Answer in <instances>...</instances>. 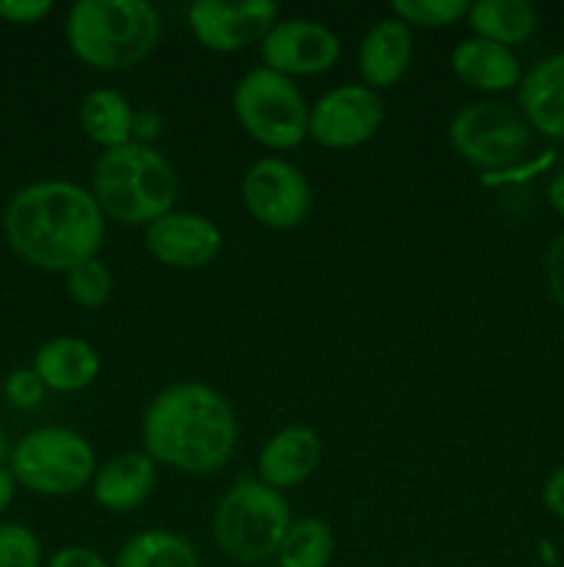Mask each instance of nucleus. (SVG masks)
I'll return each mask as SVG.
<instances>
[{
	"instance_id": "obj_1",
	"label": "nucleus",
	"mask_w": 564,
	"mask_h": 567,
	"mask_svg": "<svg viewBox=\"0 0 564 567\" xmlns=\"http://www.w3.org/2000/svg\"><path fill=\"white\" fill-rule=\"evenodd\" d=\"M9 247L44 271H70L97 258L105 241V216L92 192L72 181L22 186L3 214Z\"/></svg>"
},
{
	"instance_id": "obj_2",
	"label": "nucleus",
	"mask_w": 564,
	"mask_h": 567,
	"mask_svg": "<svg viewBox=\"0 0 564 567\" xmlns=\"http://www.w3.org/2000/svg\"><path fill=\"white\" fill-rule=\"evenodd\" d=\"M142 443L155 465L191 476L213 474L236 452V410L213 385L175 382L144 410Z\"/></svg>"
},
{
	"instance_id": "obj_3",
	"label": "nucleus",
	"mask_w": 564,
	"mask_h": 567,
	"mask_svg": "<svg viewBox=\"0 0 564 567\" xmlns=\"http://www.w3.org/2000/svg\"><path fill=\"white\" fill-rule=\"evenodd\" d=\"M177 175L153 144L127 142L103 150L92 169V197L108 219L147 227L175 210Z\"/></svg>"
},
{
	"instance_id": "obj_4",
	"label": "nucleus",
	"mask_w": 564,
	"mask_h": 567,
	"mask_svg": "<svg viewBox=\"0 0 564 567\" xmlns=\"http://www.w3.org/2000/svg\"><path fill=\"white\" fill-rule=\"evenodd\" d=\"M160 39V14L147 0H77L66 14V42L92 70L142 64Z\"/></svg>"
},
{
	"instance_id": "obj_5",
	"label": "nucleus",
	"mask_w": 564,
	"mask_h": 567,
	"mask_svg": "<svg viewBox=\"0 0 564 567\" xmlns=\"http://www.w3.org/2000/svg\"><path fill=\"white\" fill-rule=\"evenodd\" d=\"M291 524V504L280 491L260 480H241L216 504L210 535L232 563L258 565L276 557Z\"/></svg>"
},
{
	"instance_id": "obj_6",
	"label": "nucleus",
	"mask_w": 564,
	"mask_h": 567,
	"mask_svg": "<svg viewBox=\"0 0 564 567\" xmlns=\"http://www.w3.org/2000/svg\"><path fill=\"white\" fill-rule=\"evenodd\" d=\"M9 468L17 485L36 496H72L94 480L97 457L81 432L36 426L11 446Z\"/></svg>"
},
{
	"instance_id": "obj_7",
	"label": "nucleus",
	"mask_w": 564,
	"mask_h": 567,
	"mask_svg": "<svg viewBox=\"0 0 564 567\" xmlns=\"http://www.w3.org/2000/svg\"><path fill=\"white\" fill-rule=\"evenodd\" d=\"M232 114L249 138L269 150H293L307 138L310 105L302 89L269 66H254L236 83Z\"/></svg>"
},
{
	"instance_id": "obj_8",
	"label": "nucleus",
	"mask_w": 564,
	"mask_h": 567,
	"mask_svg": "<svg viewBox=\"0 0 564 567\" xmlns=\"http://www.w3.org/2000/svg\"><path fill=\"white\" fill-rule=\"evenodd\" d=\"M531 125L520 109L495 100L464 105L448 125V142L462 161L479 169H506L531 147Z\"/></svg>"
},
{
	"instance_id": "obj_9",
	"label": "nucleus",
	"mask_w": 564,
	"mask_h": 567,
	"mask_svg": "<svg viewBox=\"0 0 564 567\" xmlns=\"http://www.w3.org/2000/svg\"><path fill=\"white\" fill-rule=\"evenodd\" d=\"M243 208L254 221L271 230H293L310 214V183L291 161L258 158L241 181Z\"/></svg>"
},
{
	"instance_id": "obj_10",
	"label": "nucleus",
	"mask_w": 564,
	"mask_h": 567,
	"mask_svg": "<svg viewBox=\"0 0 564 567\" xmlns=\"http://www.w3.org/2000/svg\"><path fill=\"white\" fill-rule=\"evenodd\" d=\"M385 120V103L365 83H343L310 105L307 136L330 150H352L370 142Z\"/></svg>"
},
{
	"instance_id": "obj_11",
	"label": "nucleus",
	"mask_w": 564,
	"mask_h": 567,
	"mask_svg": "<svg viewBox=\"0 0 564 567\" xmlns=\"http://www.w3.org/2000/svg\"><path fill=\"white\" fill-rule=\"evenodd\" d=\"M276 20L280 17L271 0H197L188 9L194 39L213 53H238L263 42Z\"/></svg>"
},
{
	"instance_id": "obj_12",
	"label": "nucleus",
	"mask_w": 564,
	"mask_h": 567,
	"mask_svg": "<svg viewBox=\"0 0 564 567\" xmlns=\"http://www.w3.org/2000/svg\"><path fill=\"white\" fill-rule=\"evenodd\" d=\"M263 66L285 78L321 75L341 59V39L324 22L288 17L276 20L260 42Z\"/></svg>"
},
{
	"instance_id": "obj_13",
	"label": "nucleus",
	"mask_w": 564,
	"mask_h": 567,
	"mask_svg": "<svg viewBox=\"0 0 564 567\" xmlns=\"http://www.w3.org/2000/svg\"><path fill=\"white\" fill-rule=\"evenodd\" d=\"M144 247L158 264L171 269H205L221 252V230L194 210H169L144 227Z\"/></svg>"
},
{
	"instance_id": "obj_14",
	"label": "nucleus",
	"mask_w": 564,
	"mask_h": 567,
	"mask_svg": "<svg viewBox=\"0 0 564 567\" xmlns=\"http://www.w3.org/2000/svg\"><path fill=\"white\" fill-rule=\"evenodd\" d=\"M321 454H324V446H321L318 432L304 424L282 426L260 449L258 480L280 493L285 487L302 485L318 468Z\"/></svg>"
},
{
	"instance_id": "obj_15",
	"label": "nucleus",
	"mask_w": 564,
	"mask_h": 567,
	"mask_svg": "<svg viewBox=\"0 0 564 567\" xmlns=\"http://www.w3.org/2000/svg\"><path fill=\"white\" fill-rule=\"evenodd\" d=\"M158 465L147 452H122L97 465L92 480L94 502L108 513H130L155 491Z\"/></svg>"
},
{
	"instance_id": "obj_16",
	"label": "nucleus",
	"mask_w": 564,
	"mask_h": 567,
	"mask_svg": "<svg viewBox=\"0 0 564 567\" xmlns=\"http://www.w3.org/2000/svg\"><path fill=\"white\" fill-rule=\"evenodd\" d=\"M520 114L531 131L564 138V50L536 61L518 86Z\"/></svg>"
},
{
	"instance_id": "obj_17",
	"label": "nucleus",
	"mask_w": 564,
	"mask_h": 567,
	"mask_svg": "<svg viewBox=\"0 0 564 567\" xmlns=\"http://www.w3.org/2000/svg\"><path fill=\"white\" fill-rule=\"evenodd\" d=\"M412 28L404 25L396 17L379 20L363 37L357 53V66L363 83L368 89H387L407 75L412 64Z\"/></svg>"
},
{
	"instance_id": "obj_18",
	"label": "nucleus",
	"mask_w": 564,
	"mask_h": 567,
	"mask_svg": "<svg viewBox=\"0 0 564 567\" xmlns=\"http://www.w3.org/2000/svg\"><path fill=\"white\" fill-rule=\"evenodd\" d=\"M451 72L470 89L479 92H509L523 81V66L512 48L490 39L468 37L451 50Z\"/></svg>"
},
{
	"instance_id": "obj_19",
	"label": "nucleus",
	"mask_w": 564,
	"mask_h": 567,
	"mask_svg": "<svg viewBox=\"0 0 564 567\" xmlns=\"http://www.w3.org/2000/svg\"><path fill=\"white\" fill-rule=\"evenodd\" d=\"M31 369L48 391L75 393L92 385L100 377V354L88 341L75 336H59L44 341L33 352Z\"/></svg>"
},
{
	"instance_id": "obj_20",
	"label": "nucleus",
	"mask_w": 564,
	"mask_h": 567,
	"mask_svg": "<svg viewBox=\"0 0 564 567\" xmlns=\"http://www.w3.org/2000/svg\"><path fill=\"white\" fill-rule=\"evenodd\" d=\"M468 25L473 37L514 48L529 42L540 28V14L525 0H476L468 6Z\"/></svg>"
},
{
	"instance_id": "obj_21",
	"label": "nucleus",
	"mask_w": 564,
	"mask_h": 567,
	"mask_svg": "<svg viewBox=\"0 0 564 567\" xmlns=\"http://www.w3.org/2000/svg\"><path fill=\"white\" fill-rule=\"evenodd\" d=\"M81 127L94 144L103 150L122 147L133 142V109L130 100L116 89H94L81 103Z\"/></svg>"
},
{
	"instance_id": "obj_22",
	"label": "nucleus",
	"mask_w": 564,
	"mask_h": 567,
	"mask_svg": "<svg viewBox=\"0 0 564 567\" xmlns=\"http://www.w3.org/2000/svg\"><path fill=\"white\" fill-rule=\"evenodd\" d=\"M114 567H202L194 543L171 529H144L116 554Z\"/></svg>"
},
{
	"instance_id": "obj_23",
	"label": "nucleus",
	"mask_w": 564,
	"mask_h": 567,
	"mask_svg": "<svg viewBox=\"0 0 564 567\" xmlns=\"http://www.w3.org/2000/svg\"><path fill=\"white\" fill-rule=\"evenodd\" d=\"M335 554V535L332 526L321 518L293 520L276 551L280 567H330Z\"/></svg>"
},
{
	"instance_id": "obj_24",
	"label": "nucleus",
	"mask_w": 564,
	"mask_h": 567,
	"mask_svg": "<svg viewBox=\"0 0 564 567\" xmlns=\"http://www.w3.org/2000/svg\"><path fill=\"white\" fill-rule=\"evenodd\" d=\"M66 293L72 302L83 310H97L103 308L114 291V277H111L108 266L100 258H88L83 264L72 266L64 275Z\"/></svg>"
},
{
	"instance_id": "obj_25",
	"label": "nucleus",
	"mask_w": 564,
	"mask_h": 567,
	"mask_svg": "<svg viewBox=\"0 0 564 567\" xmlns=\"http://www.w3.org/2000/svg\"><path fill=\"white\" fill-rule=\"evenodd\" d=\"M468 0H396L393 17L409 28H446L468 17Z\"/></svg>"
},
{
	"instance_id": "obj_26",
	"label": "nucleus",
	"mask_w": 564,
	"mask_h": 567,
	"mask_svg": "<svg viewBox=\"0 0 564 567\" xmlns=\"http://www.w3.org/2000/svg\"><path fill=\"white\" fill-rule=\"evenodd\" d=\"M0 567H42V543L28 526L0 524Z\"/></svg>"
},
{
	"instance_id": "obj_27",
	"label": "nucleus",
	"mask_w": 564,
	"mask_h": 567,
	"mask_svg": "<svg viewBox=\"0 0 564 567\" xmlns=\"http://www.w3.org/2000/svg\"><path fill=\"white\" fill-rule=\"evenodd\" d=\"M44 393H48V388L42 385V380H39L33 369H14L3 382V396L9 399V404L20 410L39 408Z\"/></svg>"
},
{
	"instance_id": "obj_28",
	"label": "nucleus",
	"mask_w": 564,
	"mask_h": 567,
	"mask_svg": "<svg viewBox=\"0 0 564 567\" xmlns=\"http://www.w3.org/2000/svg\"><path fill=\"white\" fill-rule=\"evenodd\" d=\"M53 11L50 0H0V20L11 25H33Z\"/></svg>"
},
{
	"instance_id": "obj_29",
	"label": "nucleus",
	"mask_w": 564,
	"mask_h": 567,
	"mask_svg": "<svg viewBox=\"0 0 564 567\" xmlns=\"http://www.w3.org/2000/svg\"><path fill=\"white\" fill-rule=\"evenodd\" d=\"M545 282L551 297L564 308V233L553 238L545 252Z\"/></svg>"
},
{
	"instance_id": "obj_30",
	"label": "nucleus",
	"mask_w": 564,
	"mask_h": 567,
	"mask_svg": "<svg viewBox=\"0 0 564 567\" xmlns=\"http://www.w3.org/2000/svg\"><path fill=\"white\" fill-rule=\"evenodd\" d=\"M44 567H114V565H111L103 554L94 551V548L66 546V548H59Z\"/></svg>"
},
{
	"instance_id": "obj_31",
	"label": "nucleus",
	"mask_w": 564,
	"mask_h": 567,
	"mask_svg": "<svg viewBox=\"0 0 564 567\" xmlns=\"http://www.w3.org/2000/svg\"><path fill=\"white\" fill-rule=\"evenodd\" d=\"M542 504L547 507V513L564 520V465L547 476L545 487H542Z\"/></svg>"
},
{
	"instance_id": "obj_32",
	"label": "nucleus",
	"mask_w": 564,
	"mask_h": 567,
	"mask_svg": "<svg viewBox=\"0 0 564 567\" xmlns=\"http://www.w3.org/2000/svg\"><path fill=\"white\" fill-rule=\"evenodd\" d=\"M160 131H164V122H160L158 111H136V116H133V142L149 144L160 136Z\"/></svg>"
},
{
	"instance_id": "obj_33",
	"label": "nucleus",
	"mask_w": 564,
	"mask_h": 567,
	"mask_svg": "<svg viewBox=\"0 0 564 567\" xmlns=\"http://www.w3.org/2000/svg\"><path fill=\"white\" fill-rule=\"evenodd\" d=\"M14 493H17V480L11 474L9 465H0V515L9 509V504L14 502Z\"/></svg>"
},
{
	"instance_id": "obj_34",
	"label": "nucleus",
	"mask_w": 564,
	"mask_h": 567,
	"mask_svg": "<svg viewBox=\"0 0 564 567\" xmlns=\"http://www.w3.org/2000/svg\"><path fill=\"white\" fill-rule=\"evenodd\" d=\"M547 203L564 219V172H558L551 183H547Z\"/></svg>"
},
{
	"instance_id": "obj_35",
	"label": "nucleus",
	"mask_w": 564,
	"mask_h": 567,
	"mask_svg": "<svg viewBox=\"0 0 564 567\" xmlns=\"http://www.w3.org/2000/svg\"><path fill=\"white\" fill-rule=\"evenodd\" d=\"M9 454H11L9 441H6V435H3V432H0V465H3L6 460H9Z\"/></svg>"
}]
</instances>
